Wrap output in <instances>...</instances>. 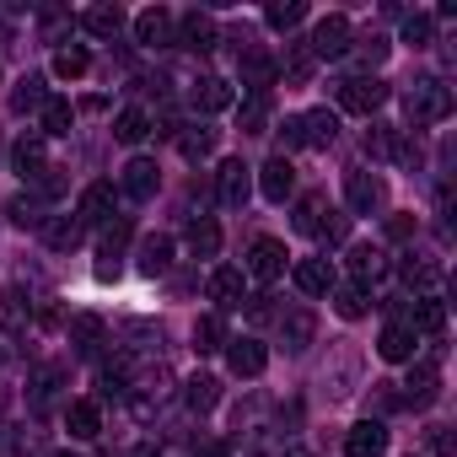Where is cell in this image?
<instances>
[{
  "mask_svg": "<svg viewBox=\"0 0 457 457\" xmlns=\"http://www.w3.org/2000/svg\"><path fill=\"white\" fill-rule=\"evenodd\" d=\"M280 145H286V151H302V119H286V124H280ZM286 151H280V156H286Z\"/></svg>",
  "mask_w": 457,
  "mask_h": 457,
  "instance_id": "52",
  "label": "cell"
},
{
  "mask_svg": "<svg viewBox=\"0 0 457 457\" xmlns=\"http://www.w3.org/2000/svg\"><path fill=\"white\" fill-rule=\"evenodd\" d=\"M403 113H409V124H441V119H452V87L441 76L409 81L403 87Z\"/></svg>",
  "mask_w": 457,
  "mask_h": 457,
  "instance_id": "1",
  "label": "cell"
},
{
  "mask_svg": "<svg viewBox=\"0 0 457 457\" xmlns=\"http://www.w3.org/2000/svg\"><path fill=\"white\" fill-rule=\"evenodd\" d=\"M296 457H307V452H296Z\"/></svg>",
  "mask_w": 457,
  "mask_h": 457,
  "instance_id": "59",
  "label": "cell"
},
{
  "mask_svg": "<svg viewBox=\"0 0 457 457\" xmlns=\"http://www.w3.org/2000/svg\"><path fill=\"white\" fill-rule=\"evenodd\" d=\"M248 194H253V167H248L243 156H226V162L215 167V199H220L226 210H243Z\"/></svg>",
  "mask_w": 457,
  "mask_h": 457,
  "instance_id": "2",
  "label": "cell"
},
{
  "mask_svg": "<svg viewBox=\"0 0 457 457\" xmlns=\"http://www.w3.org/2000/svg\"><path fill=\"white\" fill-rule=\"evenodd\" d=\"M33 323V302L22 291H0V334H28Z\"/></svg>",
  "mask_w": 457,
  "mask_h": 457,
  "instance_id": "28",
  "label": "cell"
},
{
  "mask_svg": "<svg viewBox=\"0 0 457 457\" xmlns=\"http://www.w3.org/2000/svg\"><path fill=\"white\" fill-rule=\"evenodd\" d=\"M425 441H430V452H436V457H452V452H457L452 425H430V430H425Z\"/></svg>",
  "mask_w": 457,
  "mask_h": 457,
  "instance_id": "51",
  "label": "cell"
},
{
  "mask_svg": "<svg viewBox=\"0 0 457 457\" xmlns=\"http://www.w3.org/2000/svg\"><path fill=\"white\" fill-rule=\"evenodd\" d=\"M65 430H71L76 441H92V436L103 430V409H97V398H71V403H65Z\"/></svg>",
  "mask_w": 457,
  "mask_h": 457,
  "instance_id": "23",
  "label": "cell"
},
{
  "mask_svg": "<svg viewBox=\"0 0 457 457\" xmlns=\"http://www.w3.org/2000/svg\"><path fill=\"white\" fill-rule=\"evenodd\" d=\"M87 71H92V54H87L81 44H65V49L54 54V76H60V81H81Z\"/></svg>",
  "mask_w": 457,
  "mask_h": 457,
  "instance_id": "40",
  "label": "cell"
},
{
  "mask_svg": "<svg viewBox=\"0 0 457 457\" xmlns=\"http://www.w3.org/2000/svg\"><path fill=\"white\" fill-rule=\"evenodd\" d=\"M350 38H355V28H350V17H323L318 28H312V38H307V54L312 60H345V49H350Z\"/></svg>",
  "mask_w": 457,
  "mask_h": 457,
  "instance_id": "3",
  "label": "cell"
},
{
  "mask_svg": "<svg viewBox=\"0 0 457 457\" xmlns=\"http://www.w3.org/2000/svg\"><path fill=\"white\" fill-rule=\"evenodd\" d=\"M124 22H129V17H124L119 6H92V12H81V28H87L92 38H119Z\"/></svg>",
  "mask_w": 457,
  "mask_h": 457,
  "instance_id": "34",
  "label": "cell"
},
{
  "mask_svg": "<svg viewBox=\"0 0 457 457\" xmlns=\"http://www.w3.org/2000/svg\"><path fill=\"white\" fill-rule=\"evenodd\" d=\"M291 275H296V291H307V296H328L334 291V264L328 259H302Z\"/></svg>",
  "mask_w": 457,
  "mask_h": 457,
  "instance_id": "27",
  "label": "cell"
},
{
  "mask_svg": "<svg viewBox=\"0 0 457 457\" xmlns=\"http://www.w3.org/2000/svg\"><path fill=\"white\" fill-rule=\"evenodd\" d=\"M71 119H76V113H71V103H65V97H49V103L38 108V135H44V140L71 135Z\"/></svg>",
  "mask_w": 457,
  "mask_h": 457,
  "instance_id": "37",
  "label": "cell"
},
{
  "mask_svg": "<svg viewBox=\"0 0 457 457\" xmlns=\"http://www.w3.org/2000/svg\"><path fill=\"white\" fill-rule=\"evenodd\" d=\"M172 44H183L188 54H210V49L220 44V28H215V17H204V12H183Z\"/></svg>",
  "mask_w": 457,
  "mask_h": 457,
  "instance_id": "7",
  "label": "cell"
},
{
  "mask_svg": "<svg viewBox=\"0 0 457 457\" xmlns=\"http://www.w3.org/2000/svg\"><path fill=\"white\" fill-rule=\"evenodd\" d=\"M199 457H232V452H226V446H220V441H210V446H204V452H199Z\"/></svg>",
  "mask_w": 457,
  "mask_h": 457,
  "instance_id": "55",
  "label": "cell"
},
{
  "mask_svg": "<svg viewBox=\"0 0 457 457\" xmlns=\"http://www.w3.org/2000/svg\"><path fill=\"white\" fill-rule=\"evenodd\" d=\"M275 71H286V87H307V81H312V71H318V60L307 54V44H291V49H286V60H280Z\"/></svg>",
  "mask_w": 457,
  "mask_h": 457,
  "instance_id": "36",
  "label": "cell"
},
{
  "mask_svg": "<svg viewBox=\"0 0 457 457\" xmlns=\"http://www.w3.org/2000/svg\"><path fill=\"white\" fill-rule=\"evenodd\" d=\"M387 452V425L382 420H361V425H350V436H345V457H382Z\"/></svg>",
  "mask_w": 457,
  "mask_h": 457,
  "instance_id": "18",
  "label": "cell"
},
{
  "mask_svg": "<svg viewBox=\"0 0 457 457\" xmlns=\"http://www.w3.org/2000/svg\"><path fill=\"white\" fill-rule=\"evenodd\" d=\"M113 220V183H87L81 188V204H76V226H108Z\"/></svg>",
  "mask_w": 457,
  "mask_h": 457,
  "instance_id": "11",
  "label": "cell"
},
{
  "mask_svg": "<svg viewBox=\"0 0 457 457\" xmlns=\"http://www.w3.org/2000/svg\"><path fill=\"white\" fill-rule=\"evenodd\" d=\"M0 366H6V350H0Z\"/></svg>",
  "mask_w": 457,
  "mask_h": 457,
  "instance_id": "58",
  "label": "cell"
},
{
  "mask_svg": "<svg viewBox=\"0 0 457 457\" xmlns=\"http://www.w3.org/2000/svg\"><path fill=\"white\" fill-rule=\"evenodd\" d=\"M302 17H307V0H280V6H270V12H264V22H270V28H280V33H291Z\"/></svg>",
  "mask_w": 457,
  "mask_h": 457,
  "instance_id": "45",
  "label": "cell"
},
{
  "mask_svg": "<svg viewBox=\"0 0 457 457\" xmlns=\"http://www.w3.org/2000/svg\"><path fill=\"white\" fill-rule=\"evenodd\" d=\"M318 220H323V199L312 194V199L296 204V232H312V237H318Z\"/></svg>",
  "mask_w": 457,
  "mask_h": 457,
  "instance_id": "49",
  "label": "cell"
},
{
  "mask_svg": "<svg viewBox=\"0 0 457 457\" xmlns=\"http://www.w3.org/2000/svg\"><path fill=\"white\" fill-rule=\"evenodd\" d=\"M103 339H108V323H103L97 312H81V318H71V355L92 361V355L103 350Z\"/></svg>",
  "mask_w": 457,
  "mask_h": 457,
  "instance_id": "17",
  "label": "cell"
},
{
  "mask_svg": "<svg viewBox=\"0 0 457 457\" xmlns=\"http://www.w3.org/2000/svg\"><path fill=\"white\" fill-rule=\"evenodd\" d=\"M60 382H65V366H38V377H33V398H38V403H49Z\"/></svg>",
  "mask_w": 457,
  "mask_h": 457,
  "instance_id": "48",
  "label": "cell"
},
{
  "mask_svg": "<svg viewBox=\"0 0 457 457\" xmlns=\"http://www.w3.org/2000/svg\"><path fill=\"white\" fill-rule=\"evenodd\" d=\"M49 457H76V452H49Z\"/></svg>",
  "mask_w": 457,
  "mask_h": 457,
  "instance_id": "57",
  "label": "cell"
},
{
  "mask_svg": "<svg viewBox=\"0 0 457 457\" xmlns=\"http://www.w3.org/2000/svg\"><path fill=\"white\" fill-rule=\"evenodd\" d=\"M382 103H387V81H377V76H350V81H339V108H345V113L371 119Z\"/></svg>",
  "mask_w": 457,
  "mask_h": 457,
  "instance_id": "4",
  "label": "cell"
},
{
  "mask_svg": "<svg viewBox=\"0 0 457 457\" xmlns=\"http://www.w3.org/2000/svg\"><path fill=\"white\" fill-rule=\"evenodd\" d=\"M328 296H334V312H339L345 323H355V318H366V291H361V286H334Z\"/></svg>",
  "mask_w": 457,
  "mask_h": 457,
  "instance_id": "43",
  "label": "cell"
},
{
  "mask_svg": "<svg viewBox=\"0 0 457 457\" xmlns=\"http://www.w3.org/2000/svg\"><path fill=\"white\" fill-rule=\"evenodd\" d=\"M12 172H17L22 183H44V172H49V151H44V135H22V140L12 145Z\"/></svg>",
  "mask_w": 457,
  "mask_h": 457,
  "instance_id": "10",
  "label": "cell"
},
{
  "mask_svg": "<svg viewBox=\"0 0 457 457\" xmlns=\"http://www.w3.org/2000/svg\"><path fill=\"white\" fill-rule=\"evenodd\" d=\"M409 232H414V220H409V215H387V237H393V243H403Z\"/></svg>",
  "mask_w": 457,
  "mask_h": 457,
  "instance_id": "54",
  "label": "cell"
},
{
  "mask_svg": "<svg viewBox=\"0 0 457 457\" xmlns=\"http://www.w3.org/2000/svg\"><path fill=\"white\" fill-rule=\"evenodd\" d=\"M226 366H232V377H264L270 366L264 339H226Z\"/></svg>",
  "mask_w": 457,
  "mask_h": 457,
  "instance_id": "13",
  "label": "cell"
},
{
  "mask_svg": "<svg viewBox=\"0 0 457 457\" xmlns=\"http://www.w3.org/2000/svg\"><path fill=\"white\" fill-rule=\"evenodd\" d=\"M188 103H194L199 113H220V108H232V81H220V76H199V81H194V92H188Z\"/></svg>",
  "mask_w": 457,
  "mask_h": 457,
  "instance_id": "25",
  "label": "cell"
},
{
  "mask_svg": "<svg viewBox=\"0 0 457 457\" xmlns=\"http://www.w3.org/2000/svg\"><path fill=\"white\" fill-rule=\"evenodd\" d=\"M210 302H215L220 312H237V307L248 302V275H243V270H215V275H210Z\"/></svg>",
  "mask_w": 457,
  "mask_h": 457,
  "instance_id": "16",
  "label": "cell"
},
{
  "mask_svg": "<svg viewBox=\"0 0 457 457\" xmlns=\"http://www.w3.org/2000/svg\"><path fill=\"white\" fill-rule=\"evenodd\" d=\"M194 350H199V355L226 350V318H220V312H204V318L194 323Z\"/></svg>",
  "mask_w": 457,
  "mask_h": 457,
  "instance_id": "38",
  "label": "cell"
},
{
  "mask_svg": "<svg viewBox=\"0 0 457 457\" xmlns=\"http://www.w3.org/2000/svg\"><path fill=\"white\" fill-rule=\"evenodd\" d=\"M387 49H393V44H387L382 33H366V38H350V49H345V54H350L355 65H366V71H377V65L387 60Z\"/></svg>",
  "mask_w": 457,
  "mask_h": 457,
  "instance_id": "39",
  "label": "cell"
},
{
  "mask_svg": "<svg viewBox=\"0 0 457 457\" xmlns=\"http://www.w3.org/2000/svg\"><path fill=\"white\" fill-rule=\"evenodd\" d=\"M270 108H275V92H248L237 103V129L243 135H264L270 129Z\"/></svg>",
  "mask_w": 457,
  "mask_h": 457,
  "instance_id": "24",
  "label": "cell"
},
{
  "mask_svg": "<svg viewBox=\"0 0 457 457\" xmlns=\"http://www.w3.org/2000/svg\"><path fill=\"white\" fill-rule=\"evenodd\" d=\"M398 275H403V286H414V291H436V286H441V264L425 259V253H403V259H398Z\"/></svg>",
  "mask_w": 457,
  "mask_h": 457,
  "instance_id": "26",
  "label": "cell"
},
{
  "mask_svg": "<svg viewBox=\"0 0 457 457\" xmlns=\"http://www.w3.org/2000/svg\"><path fill=\"white\" fill-rule=\"evenodd\" d=\"M318 237H323V243H334V248H339V243H345V237H350V215H339V210H328V215H323V220H318Z\"/></svg>",
  "mask_w": 457,
  "mask_h": 457,
  "instance_id": "47",
  "label": "cell"
},
{
  "mask_svg": "<svg viewBox=\"0 0 457 457\" xmlns=\"http://www.w3.org/2000/svg\"><path fill=\"white\" fill-rule=\"evenodd\" d=\"M350 275H355V286L366 291V286H377L382 275H387V253L382 248H371V243H355L350 248Z\"/></svg>",
  "mask_w": 457,
  "mask_h": 457,
  "instance_id": "20",
  "label": "cell"
},
{
  "mask_svg": "<svg viewBox=\"0 0 457 457\" xmlns=\"http://www.w3.org/2000/svg\"><path fill=\"white\" fill-rule=\"evenodd\" d=\"M414 350H420V334H414L403 318H393V323L377 334V355L393 361V366H398V361H414Z\"/></svg>",
  "mask_w": 457,
  "mask_h": 457,
  "instance_id": "15",
  "label": "cell"
},
{
  "mask_svg": "<svg viewBox=\"0 0 457 457\" xmlns=\"http://www.w3.org/2000/svg\"><path fill=\"white\" fill-rule=\"evenodd\" d=\"M167 264H172V243L167 237H145L140 243V275H167Z\"/></svg>",
  "mask_w": 457,
  "mask_h": 457,
  "instance_id": "41",
  "label": "cell"
},
{
  "mask_svg": "<svg viewBox=\"0 0 457 457\" xmlns=\"http://www.w3.org/2000/svg\"><path fill=\"white\" fill-rule=\"evenodd\" d=\"M65 28H71V17H65V12H49V17H44V38H49V44H60V33H65Z\"/></svg>",
  "mask_w": 457,
  "mask_h": 457,
  "instance_id": "53",
  "label": "cell"
},
{
  "mask_svg": "<svg viewBox=\"0 0 457 457\" xmlns=\"http://www.w3.org/2000/svg\"><path fill=\"white\" fill-rule=\"evenodd\" d=\"M259 194H264L270 204H286V199L296 194V167H291V156H270V162H264V172H259Z\"/></svg>",
  "mask_w": 457,
  "mask_h": 457,
  "instance_id": "12",
  "label": "cell"
},
{
  "mask_svg": "<svg viewBox=\"0 0 457 457\" xmlns=\"http://www.w3.org/2000/svg\"><path fill=\"white\" fill-rule=\"evenodd\" d=\"M44 103H49V92H44V76H22V81L12 87V113H17V119L38 113Z\"/></svg>",
  "mask_w": 457,
  "mask_h": 457,
  "instance_id": "35",
  "label": "cell"
},
{
  "mask_svg": "<svg viewBox=\"0 0 457 457\" xmlns=\"http://www.w3.org/2000/svg\"><path fill=\"white\" fill-rule=\"evenodd\" d=\"M414 334H430V339H441L446 334V302L441 296H420L414 307H409V318H403Z\"/></svg>",
  "mask_w": 457,
  "mask_h": 457,
  "instance_id": "21",
  "label": "cell"
},
{
  "mask_svg": "<svg viewBox=\"0 0 457 457\" xmlns=\"http://www.w3.org/2000/svg\"><path fill=\"white\" fill-rule=\"evenodd\" d=\"M183 403H188L194 414H210V409L220 403V382H215L210 371H199V377H188V382H183Z\"/></svg>",
  "mask_w": 457,
  "mask_h": 457,
  "instance_id": "32",
  "label": "cell"
},
{
  "mask_svg": "<svg viewBox=\"0 0 457 457\" xmlns=\"http://www.w3.org/2000/svg\"><path fill=\"white\" fill-rule=\"evenodd\" d=\"M129 457H156V446H140V452H129Z\"/></svg>",
  "mask_w": 457,
  "mask_h": 457,
  "instance_id": "56",
  "label": "cell"
},
{
  "mask_svg": "<svg viewBox=\"0 0 457 457\" xmlns=\"http://www.w3.org/2000/svg\"><path fill=\"white\" fill-rule=\"evenodd\" d=\"M12 220H17V226H33V232H44L49 215H44V204H38L33 194H22V199H12Z\"/></svg>",
  "mask_w": 457,
  "mask_h": 457,
  "instance_id": "46",
  "label": "cell"
},
{
  "mask_svg": "<svg viewBox=\"0 0 457 457\" xmlns=\"http://www.w3.org/2000/svg\"><path fill=\"white\" fill-rule=\"evenodd\" d=\"M151 129H156V119H151L145 108H124V113L113 119V140H119V145H140Z\"/></svg>",
  "mask_w": 457,
  "mask_h": 457,
  "instance_id": "31",
  "label": "cell"
},
{
  "mask_svg": "<svg viewBox=\"0 0 457 457\" xmlns=\"http://www.w3.org/2000/svg\"><path fill=\"white\" fill-rule=\"evenodd\" d=\"M403 44H409V49H430V44H436V17H425V12L403 17Z\"/></svg>",
  "mask_w": 457,
  "mask_h": 457,
  "instance_id": "44",
  "label": "cell"
},
{
  "mask_svg": "<svg viewBox=\"0 0 457 457\" xmlns=\"http://www.w3.org/2000/svg\"><path fill=\"white\" fill-rule=\"evenodd\" d=\"M296 119H302V145H307V151H323V145L339 140V113L312 108V113H296Z\"/></svg>",
  "mask_w": 457,
  "mask_h": 457,
  "instance_id": "19",
  "label": "cell"
},
{
  "mask_svg": "<svg viewBox=\"0 0 457 457\" xmlns=\"http://www.w3.org/2000/svg\"><path fill=\"white\" fill-rule=\"evenodd\" d=\"M172 33H178V17L167 6H145L135 17V44L140 49H172Z\"/></svg>",
  "mask_w": 457,
  "mask_h": 457,
  "instance_id": "6",
  "label": "cell"
},
{
  "mask_svg": "<svg viewBox=\"0 0 457 457\" xmlns=\"http://www.w3.org/2000/svg\"><path fill=\"white\" fill-rule=\"evenodd\" d=\"M409 409H430L436 398H441V371H436V361H414L409 366V377H403V393H398Z\"/></svg>",
  "mask_w": 457,
  "mask_h": 457,
  "instance_id": "9",
  "label": "cell"
},
{
  "mask_svg": "<svg viewBox=\"0 0 457 457\" xmlns=\"http://www.w3.org/2000/svg\"><path fill=\"white\" fill-rule=\"evenodd\" d=\"M156 188H162V172H156V162H151V156H135V162L124 167V178H119V194H124V199H135V204H140V199H151Z\"/></svg>",
  "mask_w": 457,
  "mask_h": 457,
  "instance_id": "14",
  "label": "cell"
},
{
  "mask_svg": "<svg viewBox=\"0 0 457 457\" xmlns=\"http://www.w3.org/2000/svg\"><path fill=\"white\" fill-rule=\"evenodd\" d=\"M345 199H350L355 215H377V210L387 204V183H382L377 172L355 167V172H345Z\"/></svg>",
  "mask_w": 457,
  "mask_h": 457,
  "instance_id": "5",
  "label": "cell"
},
{
  "mask_svg": "<svg viewBox=\"0 0 457 457\" xmlns=\"http://www.w3.org/2000/svg\"><path fill=\"white\" fill-rule=\"evenodd\" d=\"M44 243H49L54 253H76V248H81V226H76V215H49V220H44Z\"/></svg>",
  "mask_w": 457,
  "mask_h": 457,
  "instance_id": "30",
  "label": "cell"
},
{
  "mask_svg": "<svg viewBox=\"0 0 457 457\" xmlns=\"http://www.w3.org/2000/svg\"><path fill=\"white\" fill-rule=\"evenodd\" d=\"M366 156H377V162L393 156V129H387V124H371V129H366Z\"/></svg>",
  "mask_w": 457,
  "mask_h": 457,
  "instance_id": "50",
  "label": "cell"
},
{
  "mask_svg": "<svg viewBox=\"0 0 457 457\" xmlns=\"http://www.w3.org/2000/svg\"><path fill=\"white\" fill-rule=\"evenodd\" d=\"M178 151H183V162H204V156L215 151V129H204V124L183 129V135H178Z\"/></svg>",
  "mask_w": 457,
  "mask_h": 457,
  "instance_id": "42",
  "label": "cell"
},
{
  "mask_svg": "<svg viewBox=\"0 0 457 457\" xmlns=\"http://www.w3.org/2000/svg\"><path fill=\"white\" fill-rule=\"evenodd\" d=\"M286 243H275V237H253V248H248V275L259 280V286H275L280 275H286Z\"/></svg>",
  "mask_w": 457,
  "mask_h": 457,
  "instance_id": "8",
  "label": "cell"
},
{
  "mask_svg": "<svg viewBox=\"0 0 457 457\" xmlns=\"http://www.w3.org/2000/svg\"><path fill=\"white\" fill-rule=\"evenodd\" d=\"M188 253H194V259H215V253H220V226H215L210 215L188 220Z\"/></svg>",
  "mask_w": 457,
  "mask_h": 457,
  "instance_id": "33",
  "label": "cell"
},
{
  "mask_svg": "<svg viewBox=\"0 0 457 457\" xmlns=\"http://www.w3.org/2000/svg\"><path fill=\"white\" fill-rule=\"evenodd\" d=\"M312 334H318L312 307H291V312L280 318V339H286V350H291V355H302V350L312 345Z\"/></svg>",
  "mask_w": 457,
  "mask_h": 457,
  "instance_id": "22",
  "label": "cell"
},
{
  "mask_svg": "<svg viewBox=\"0 0 457 457\" xmlns=\"http://www.w3.org/2000/svg\"><path fill=\"white\" fill-rule=\"evenodd\" d=\"M243 87L248 92H275V60L264 49H243Z\"/></svg>",
  "mask_w": 457,
  "mask_h": 457,
  "instance_id": "29",
  "label": "cell"
}]
</instances>
